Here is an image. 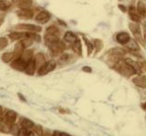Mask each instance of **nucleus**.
Returning a JSON list of instances; mask_svg holds the SVG:
<instances>
[{
    "mask_svg": "<svg viewBox=\"0 0 146 136\" xmlns=\"http://www.w3.org/2000/svg\"><path fill=\"white\" fill-rule=\"evenodd\" d=\"M57 68V63L55 60H50L48 61H46L42 66H40L38 70H36V74L38 76H45L48 74L49 72L53 71Z\"/></svg>",
    "mask_w": 146,
    "mask_h": 136,
    "instance_id": "f03ea898",
    "label": "nucleus"
},
{
    "mask_svg": "<svg viewBox=\"0 0 146 136\" xmlns=\"http://www.w3.org/2000/svg\"><path fill=\"white\" fill-rule=\"evenodd\" d=\"M82 70L85 71V72H87V73H90V72L92 71V70H91V68H90V67H88V66H85V67L82 68Z\"/></svg>",
    "mask_w": 146,
    "mask_h": 136,
    "instance_id": "c9c22d12",
    "label": "nucleus"
},
{
    "mask_svg": "<svg viewBox=\"0 0 146 136\" xmlns=\"http://www.w3.org/2000/svg\"><path fill=\"white\" fill-rule=\"evenodd\" d=\"M20 57L22 58H24L27 62H29L31 58L34 57V52H33V50H31V49L27 48V49H25L24 51H23V53L21 54Z\"/></svg>",
    "mask_w": 146,
    "mask_h": 136,
    "instance_id": "393cba45",
    "label": "nucleus"
},
{
    "mask_svg": "<svg viewBox=\"0 0 146 136\" xmlns=\"http://www.w3.org/2000/svg\"><path fill=\"white\" fill-rule=\"evenodd\" d=\"M93 46L96 48V50L100 51V49L103 48V43H102V40H100V39H94L93 40Z\"/></svg>",
    "mask_w": 146,
    "mask_h": 136,
    "instance_id": "473e14b6",
    "label": "nucleus"
},
{
    "mask_svg": "<svg viewBox=\"0 0 146 136\" xmlns=\"http://www.w3.org/2000/svg\"><path fill=\"white\" fill-rule=\"evenodd\" d=\"M17 17L21 19L29 20L34 17V11L31 8H22L17 11Z\"/></svg>",
    "mask_w": 146,
    "mask_h": 136,
    "instance_id": "1a4fd4ad",
    "label": "nucleus"
},
{
    "mask_svg": "<svg viewBox=\"0 0 146 136\" xmlns=\"http://www.w3.org/2000/svg\"><path fill=\"white\" fill-rule=\"evenodd\" d=\"M51 19V15L47 10H41L35 17V20L39 24H46Z\"/></svg>",
    "mask_w": 146,
    "mask_h": 136,
    "instance_id": "6e6552de",
    "label": "nucleus"
},
{
    "mask_svg": "<svg viewBox=\"0 0 146 136\" xmlns=\"http://www.w3.org/2000/svg\"><path fill=\"white\" fill-rule=\"evenodd\" d=\"M25 49H26V48H25L24 46H23V44H22V42L20 41V40H18V41H17V43H16V45H15V48H14V52H15L17 58L20 57V56H21V54L23 53V51H24Z\"/></svg>",
    "mask_w": 146,
    "mask_h": 136,
    "instance_id": "5701e85b",
    "label": "nucleus"
},
{
    "mask_svg": "<svg viewBox=\"0 0 146 136\" xmlns=\"http://www.w3.org/2000/svg\"><path fill=\"white\" fill-rule=\"evenodd\" d=\"M35 58V61H36V70H38V69L40 67V66H42L44 63L46 62V60H45V56H44V54L43 53H38L36 56H34Z\"/></svg>",
    "mask_w": 146,
    "mask_h": 136,
    "instance_id": "4be33fe9",
    "label": "nucleus"
},
{
    "mask_svg": "<svg viewBox=\"0 0 146 136\" xmlns=\"http://www.w3.org/2000/svg\"><path fill=\"white\" fill-rule=\"evenodd\" d=\"M137 13L141 16V17H146V5L141 1H139L137 4V7H136Z\"/></svg>",
    "mask_w": 146,
    "mask_h": 136,
    "instance_id": "b1692460",
    "label": "nucleus"
},
{
    "mask_svg": "<svg viewBox=\"0 0 146 136\" xmlns=\"http://www.w3.org/2000/svg\"><path fill=\"white\" fill-rule=\"evenodd\" d=\"M18 97H19V98H20V99L22 100L23 102H27V100H26V99H25L24 97H22V95H21L20 93H18Z\"/></svg>",
    "mask_w": 146,
    "mask_h": 136,
    "instance_id": "79ce46f5",
    "label": "nucleus"
},
{
    "mask_svg": "<svg viewBox=\"0 0 146 136\" xmlns=\"http://www.w3.org/2000/svg\"><path fill=\"white\" fill-rule=\"evenodd\" d=\"M129 14H130V17L131 19L135 22V23H138V22L141 21V16L136 12V7H129Z\"/></svg>",
    "mask_w": 146,
    "mask_h": 136,
    "instance_id": "a211bd4d",
    "label": "nucleus"
},
{
    "mask_svg": "<svg viewBox=\"0 0 146 136\" xmlns=\"http://www.w3.org/2000/svg\"><path fill=\"white\" fill-rule=\"evenodd\" d=\"M4 112V109H3V107L1 106V105H0V116H1L2 115V113Z\"/></svg>",
    "mask_w": 146,
    "mask_h": 136,
    "instance_id": "c03bdc74",
    "label": "nucleus"
},
{
    "mask_svg": "<svg viewBox=\"0 0 146 136\" xmlns=\"http://www.w3.org/2000/svg\"><path fill=\"white\" fill-rule=\"evenodd\" d=\"M65 44H64V42L62 41V40H58V41H56L55 43L51 44L50 46L48 47L50 52H51L52 55H55L57 56L58 55V54H61L64 49H65Z\"/></svg>",
    "mask_w": 146,
    "mask_h": 136,
    "instance_id": "39448f33",
    "label": "nucleus"
},
{
    "mask_svg": "<svg viewBox=\"0 0 146 136\" xmlns=\"http://www.w3.org/2000/svg\"><path fill=\"white\" fill-rule=\"evenodd\" d=\"M27 62L24 60V58H22L21 57H18V58H15V60L10 63V66L14 70L24 72L26 67H27Z\"/></svg>",
    "mask_w": 146,
    "mask_h": 136,
    "instance_id": "423d86ee",
    "label": "nucleus"
},
{
    "mask_svg": "<svg viewBox=\"0 0 146 136\" xmlns=\"http://www.w3.org/2000/svg\"><path fill=\"white\" fill-rule=\"evenodd\" d=\"M8 46V39L5 37L0 38V51L5 49Z\"/></svg>",
    "mask_w": 146,
    "mask_h": 136,
    "instance_id": "2f4dec72",
    "label": "nucleus"
},
{
    "mask_svg": "<svg viewBox=\"0 0 146 136\" xmlns=\"http://www.w3.org/2000/svg\"><path fill=\"white\" fill-rule=\"evenodd\" d=\"M17 120V113L13 110L4 111L2 115L0 116V122L7 127H12L16 124Z\"/></svg>",
    "mask_w": 146,
    "mask_h": 136,
    "instance_id": "f257e3e1",
    "label": "nucleus"
},
{
    "mask_svg": "<svg viewBox=\"0 0 146 136\" xmlns=\"http://www.w3.org/2000/svg\"><path fill=\"white\" fill-rule=\"evenodd\" d=\"M132 82L140 88H146V76L144 75H137L132 78Z\"/></svg>",
    "mask_w": 146,
    "mask_h": 136,
    "instance_id": "9b49d317",
    "label": "nucleus"
},
{
    "mask_svg": "<svg viewBox=\"0 0 146 136\" xmlns=\"http://www.w3.org/2000/svg\"><path fill=\"white\" fill-rule=\"evenodd\" d=\"M20 41L22 42L23 46H24V47H25V48L27 49V48H29V47H31V46H32V44H33L34 40L32 39V38H26L21 39Z\"/></svg>",
    "mask_w": 146,
    "mask_h": 136,
    "instance_id": "c756f323",
    "label": "nucleus"
},
{
    "mask_svg": "<svg viewBox=\"0 0 146 136\" xmlns=\"http://www.w3.org/2000/svg\"><path fill=\"white\" fill-rule=\"evenodd\" d=\"M141 107H143V108L144 109V110H146V102H145V103H143V105H141Z\"/></svg>",
    "mask_w": 146,
    "mask_h": 136,
    "instance_id": "49530a36",
    "label": "nucleus"
},
{
    "mask_svg": "<svg viewBox=\"0 0 146 136\" xmlns=\"http://www.w3.org/2000/svg\"><path fill=\"white\" fill-rule=\"evenodd\" d=\"M8 38L12 41H18V40H21L26 38V32L25 31H14V32H11L8 35Z\"/></svg>",
    "mask_w": 146,
    "mask_h": 136,
    "instance_id": "ddd939ff",
    "label": "nucleus"
},
{
    "mask_svg": "<svg viewBox=\"0 0 146 136\" xmlns=\"http://www.w3.org/2000/svg\"><path fill=\"white\" fill-rule=\"evenodd\" d=\"M70 136H71V135H70Z\"/></svg>",
    "mask_w": 146,
    "mask_h": 136,
    "instance_id": "de8ad7c7",
    "label": "nucleus"
},
{
    "mask_svg": "<svg viewBox=\"0 0 146 136\" xmlns=\"http://www.w3.org/2000/svg\"><path fill=\"white\" fill-rule=\"evenodd\" d=\"M11 7V4L7 0H0V10L7 11Z\"/></svg>",
    "mask_w": 146,
    "mask_h": 136,
    "instance_id": "bb28decb",
    "label": "nucleus"
},
{
    "mask_svg": "<svg viewBox=\"0 0 146 136\" xmlns=\"http://www.w3.org/2000/svg\"><path fill=\"white\" fill-rule=\"evenodd\" d=\"M61 136H70V134H68L67 133H62L61 131Z\"/></svg>",
    "mask_w": 146,
    "mask_h": 136,
    "instance_id": "a18cd8bd",
    "label": "nucleus"
},
{
    "mask_svg": "<svg viewBox=\"0 0 146 136\" xmlns=\"http://www.w3.org/2000/svg\"><path fill=\"white\" fill-rule=\"evenodd\" d=\"M77 39H78V37L73 32H71V31H68V32H66L65 35H64V41H66L68 43L72 44V43H74Z\"/></svg>",
    "mask_w": 146,
    "mask_h": 136,
    "instance_id": "412c9836",
    "label": "nucleus"
},
{
    "mask_svg": "<svg viewBox=\"0 0 146 136\" xmlns=\"http://www.w3.org/2000/svg\"><path fill=\"white\" fill-rule=\"evenodd\" d=\"M47 34H53V35H58L59 36V29L57 28L56 26H50L46 29V32Z\"/></svg>",
    "mask_w": 146,
    "mask_h": 136,
    "instance_id": "c85d7f7f",
    "label": "nucleus"
},
{
    "mask_svg": "<svg viewBox=\"0 0 146 136\" xmlns=\"http://www.w3.org/2000/svg\"><path fill=\"white\" fill-rule=\"evenodd\" d=\"M115 70H118L121 74L124 75L126 77H131V75L135 74L133 69H132V68L129 64H127L124 60L119 61L115 65Z\"/></svg>",
    "mask_w": 146,
    "mask_h": 136,
    "instance_id": "7ed1b4c3",
    "label": "nucleus"
},
{
    "mask_svg": "<svg viewBox=\"0 0 146 136\" xmlns=\"http://www.w3.org/2000/svg\"><path fill=\"white\" fill-rule=\"evenodd\" d=\"M16 29L17 31H25V32H34L39 33L42 30V28L38 25L33 24H19L16 26Z\"/></svg>",
    "mask_w": 146,
    "mask_h": 136,
    "instance_id": "20e7f679",
    "label": "nucleus"
},
{
    "mask_svg": "<svg viewBox=\"0 0 146 136\" xmlns=\"http://www.w3.org/2000/svg\"><path fill=\"white\" fill-rule=\"evenodd\" d=\"M143 41L146 43V23H144L143 27Z\"/></svg>",
    "mask_w": 146,
    "mask_h": 136,
    "instance_id": "4c0bfd02",
    "label": "nucleus"
},
{
    "mask_svg": "<svg viewBox=\"0 0 146 136\" xmlns=\"http://www.w3.org/2000/svg\"><path fill=\"white\" fill-rule=\"evenodd\" d=\"M140 67H141V70H144L146 71V60H143V61H141L140 63Z\"/></svg>",
    "mask_w": 146,
    "mask_h": 136,
    "instance_id": "f704fd0d",
    "label": "nucleus"
},
{
    "mask_svg": "<svg viewBox=\"0 0 146 136\" xmlns=\"http://www.w3.org/2000/svg\"><path fill=\"white\" fill-rule=\"evenodd\" d=\"M126 47L129 48L130 50H133V51L140 50L139 45L136 42V40H134V39H130V41L126 44Z\"/></svg>",
    "mask_w": 146,
    "mask_h": 136,
    "instance_id": "a878e982",
    "label": "nucleus"
},
{
    "mask_svg": "<svg viewBox=\"0 0 146 136\" xmlns=\"http://www.w3.org/2000/svg\"><path fill=\"white\" fill-rule=\"evenodd\" d=\"M119 7H120V9H121V10H122L123 12H126V11H127V9H126V8H124V7H125L124 6L119 5Z\"/></svg>",
    "mask_w": 146,
    "mask_h": 136,
    "instance_id": "a19ab883",
    "label": "nucleus"
},
{
    "mask_svg": "<svg viewBox=\"0 0 146 136\" xmlns=\"http://www.w3.org/2000/svg\"><path fill=\"white\" fill-rule=\"evenodd\" d=\"M83 39H84V41H85V43H86V46H87V51H88V55L90 56V54L92 53V51H93L94 46H93V44L91 43L90 41H89V40L87 39L85 37L83 38Z\"/></svg>",
    "mask_w": 146,
    "mask_h": 136,
    "instance_id": "7c9ffc66",
    "label": "nucleus"
},
{
    "mask_svg": "<svg viewBox=\"0 0 146 136\" xmlns=\"http://www.w3.org/2000/svg\"><path fill=\"white\" fill-rule=\"evenodd\" d=\"M70 58V54H63V55H61V57L59 58V62L61 63H66L68 61V60Z\"/></svg>",
    "mask_w": 146,
    "mask_h": 136,
    "instance_id": "72a5a7b5",
    "label": "nucleus"
},
{
    "mask_svg": "<svg viewBox=\"0 0 146 136\" xmlns=\"http://www.w3.org/2000/svg\"><path fill=\"white\" fill-rule=\"evenodd\" d=\"M58 40H59L58 35H53V34H47V33H45V36H44V42H45V45L48 48L51 44H53V43H55L56 41H58Z\"/></svg>",
    "mask_w": 146,
    "mask_h": 136,
    "instance_id": "f8f14e48",
    "label": "nucleus"
},
{
    "mask_svg": "<svg viewBox=\"0 0 146 136\" xmlns=\"http://www.w3.org/2000/svg\"><path fill=\"white\" fill-rule=\"evenodd\" d=\"M32 131H34V133L38 136H42L43 133H44V129L43 127L39 125V124H35L34 127L32 128Z\"/></svg>",
    "mask_w": 146,
    "mask_h": 136,
    "instance_id": "cd10ccee",
    "label": "nucleus"
},
{
    "mask_svg": "<svg viewBox=\"0 0 146 136\" xmlns=\"http://www.w3.org/2000/svg\"><path fill=\"white\" fill-rule=\"evenodd\" d=\"M58 111H59V112H61V113H67V112H68L67 111H64V109H61V108H60V109H58Z\"/></svg>",
    "mask_w": 146,
    "mask_h": 136,
    "instance_id": "37998d69",
    "label": "nucleus"
},
{
    "mask_svg": "<svg viewBox=\"0 0 146 136\" xmlns=\"http://www.w3.org/2000/svg\"><path fill=\"white\" fill-rule=\"evenodd\" d=\"M15 58H17V56L14 51L10 52H5L2 54L1 56V60L4 63H11Z\"/></svg>",
    "mask_w": 146,
    "mask_h": 136,
    "instance_id": "f3484780",
    "label": "nucleus"
},
{
    "mask_svg": "<svg viewBox=\"0 0 146 136\" xmlns=\"http://www.w3.org/2000/svg\"><path fill=\"white\" fill-rule=\"evenodd\" d=\"M5 17H6L5 15H0V27L3 25L4 21H5Z\"/></svg>",
    "mask_w": 146,
    "mask_h": 136,
    "instance_id": "ea45409f",
    "label": "nucleus"
},
{
    "mask_svg": "<svg viewBox=\"0 0 146 136\" xmlns=\"http://www.w3.org/2000/svg\"><path fill=\"white\" fill-rule=\"evenodd\" d=\"M129 28L131 29V32L133 35V37L135 38L136 40H138L140 42H143V36H141V30L140 26L135 23V22H131V23L129 24Z\"/></svg>",
    "mask_w": 146,
    "mask_h": 136,
    "instance_id": "0eeeda50",
    "label": "nucleus"
},
{
    "mask_svg": "<svg viewBox=\"0 0 146 136\" xmlns=\"http://www.w3.org/2000/svg\"><path fill=\"white\" fill-rule=\"evenodd\" d=\"M36 70V61H35V58L33 57L31 58V60L27 62V67L25 69V73L27 75H29V76H32L34 75V73Z\"/></svg>",
    "mask_w": 146,
    "mask_h": 136,
    "instance_id": "9d476101",
    "label": "nucleus"
},
{
    "mask_svg": "<svg viewBox=\"0 0 146 136\" xmlns=\"http://www.w3.org/2000/svg\"><path fill=\"white\" fill-rule=\"evenodd\" d=\"M130 39H131V37L127 32H121L117 34L116 36V40L120 44H122V45H126L130 41Z\"/></svg>",
    "mask_w": 146,
    "mask_h": 136,
    "instance_id": "4468645a",
    "label": "nucleus"
},
{
    "mask_svg": "<svg viewBox=\"0 0 146 136\" xmlns=\"http://www.w3.org/2000/svg\"><path fill=\"white\" fill-rule=\"evenodd\" d=\"M42 136H52V133L48 130H44V133Z\"/></svg>",
    "mask_w": 146,
    "mask_h": 136,
    "instance_id": "e433bc0d",
    "label": "nucleus"
},
{
    "mask_svg": "<svg viewBox=\"0 0 146 136\" xmlns=\"http://www.w3.org/2000/svg\"><path fill=\"white\" fill-rule=\"evenodd\" d=\"M52 136H61V131H52Z\"/></svg>",
    "mask_w": 146,
    "mask_h": 136,
    "instance_id": "58836bf2",
    "label": "nucleus"
},
{
    "mask_svg": "<svg viewBox=\"0 0 146 136\" xmlns=\"http://www.w3.org/2000/svg\"><path fill=\"white\" fill-rule=\"evenodd\" d=\"M36 123L31 121L30 119H27V118H21V119L19 120V121H18V125H19L20 127H23V128H27V129H31L34 127Z\"/></svg>",
    "mask_w": 146,
    "mask_h": 136,
    "instance_id": "2eb2a0df",
    "label": "nucleus"
},
{
    "mask_svg": "<svg viewBox=\"0 0 146 136\" xmlns=\"http://www.w3.org/2000/svg\"><path fill=\"white\" fill-rule=\"evenodd\" d=\"M17 136H35L36 134L34 133V131L31 129H27V128H23L20 127L19 129L17 131Z\"/></svg>",
    "mask_w": 146,
    "mask_h": 136,
    "instance_id": "6ab92c4d",
    "label": "nucleus"
},
{
    "mask_svg": "<svg viewBox=\"0 0 146 136\" xmlns=\"http://www.w3.org/2000/svg\"><path fill=\"white\" fill-rule=\"evenodd\" d=\"M13 3L19 7V9L22 8H30L32 5V0H13Z\"/></svg>",
    "mask_w": 146,
    "mask_h": 136,
    "instance_id": "dca6fc26",
    "label": "nucleus"
},
{
    "mask_svg": "<svg viewBox=\"0 0 146 136\" xmlns=\"http://www.w3.org/2000/svg\"><path fill=\"white\" fill-rule=\"evenodd\" d=\"M72 46V50L74 51L76 54H78L79 56H81L82 55V45H81V41H80V39L78 38V39L76 40V41L74 43H72L71 44Z\"/></svg>",
    "mask_w": 146,
    "mask_h": 136,
    "instance_id": "aec40b11",
    "label": "nucleus"
}]
</instances>
